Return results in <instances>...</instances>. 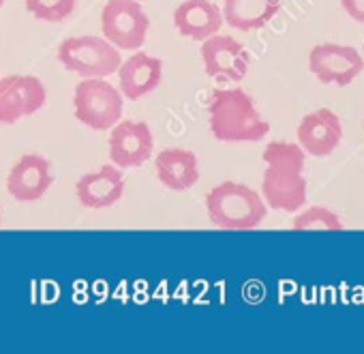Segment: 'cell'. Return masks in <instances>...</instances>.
I'll list each match as a JSON object with an SVG mask.
<instances>
[{"instance_id": "6da1fadb", "label": "cell", "mask_w": 364, "mask_h": 354, "mask_svg": "<svg viewBox=\"0 0 364 354\" xmlns=\"http://www.w3.org/2000/svg\"><path fill=\"white\" fill-rule=\"evenodd\" d=\"M262 159L266 163L262 176V198L268 209L281 213H298L306 204V179L304 163L306 152L298 142L274 140L270 142Z\"/></svg>"}, {"instance_id": "7a4b0ae2", "label": "cell", "mask_w": 364, "mask_h": 354, "mask_svg": "<svg viewBox=\"0 0 364 354\" xmlns=\"http://www.w3.org/2000/svg\"><path fill=\"white\" fill-rule=\"evenodd\" d=\"M208 125L217 142H259L270 133V123L242 88H217L208 103Z\"/></svg>"}, {"instance_id": "3957f363", "label": "cell", "mask_w": 364, "mask_h": 354, "mask_svg": "<svg viewBox=\"0 0 364 354\" xmlns=\"http://www.w3.org/2000/svg\"><path fill=\"white\" fill-rule=\"evenodd\" d=\"M208 219L228 232H249L262 226L268 215V207L259 192L249 185L225 181L206 194Z\"/></svg>"}, {"instance_id": "277c9868", "label": "cell", "mask_w": 364, "mask_h": 354, "mask_svg": "<svg viewBox=\"0 0 364 354\" xmlns=\"http://www.w3.org/2000/svg\"><path fill=\"white\" fill-rule=\"evenodd\" d=\"M124 110L122 93L107 78H82L73 93L75 118L92 131H109Z\"/></svg>"}, {"instance_id": "5b68a950", "label": "cell", "mask_w": 364, "mask_h": 354, "mask_svg": "<svg viewBox=\"0 0 364 354\" xmlns=\"http://www.w3.org/2000/svg\"><path fill=\"white\" fill-rule=\"evenodd\" d=\"M60 65L82 78H109L118 71L122 56L107 39L95 35L69 37L56 52Z\"/></svg>"}, {"instance_id": "8992f818", "label": "cell", "mask_w": 364, "mask_h": 354, "mask_svg": "<svg viewBox=\"0 0 364 354\" xmlns=\"http://www.w3.org/2000/svg\"><path fill=\"white\" fill-rule=\"evenodd\" d=\"M150 18L139 0H107L101 9V35L120 52H137L148 37Z\"/></svg>"}, {"instance_id": "52a82bcc", "label": "cell", "mask_w": 364, "mask_h": 354, "mask_svg": "<svg viewBox=\"0 0 364 354\" xmlns=\"http://www.w3.org/2000/svg\"><path fill=\"white\" fill-rule=\"evenodd\" d=\"M309 71L321 84L347 86L364 71V58L351 46L319 43L309 52Z\"/></svg>"}, {"instance_id": "ba28073f", "label": "cell", "mask_w": 364, "mask_h": 354, "mask_svg": "<svg viewBox=\"0 0 364 354\" xmlns=\"http://www.w3.org/2000/svg\"><path fill=\"white\" fill-rule=\"evenodd\" d=\"M48 101L46 86L35 76H7L0 80V125L37 114Z\"/></svg>"}, {"instance_id": "9c48e42d", "label": "cell", "mask_w": 364, "mask_h": 354, "mask_svg": "<svg viewBox=\"0 0 364 354\" xmlns=\"http://www.w3.org/2000/svg\"><path fill=\"white\" fill-rule=\"evenodd\" d=\"M109 159L120 170L144 165L154 152V137L144 120H118L109 129Z\"/></svg>"}, {"instance_id": "30bf717a", "label": "cell", "mask_w": 364, "mask_h": 354, "mask_svg": "<svg viewBox=\"0 0 364 354\" xmlns=\"http://www.w3.org/2000/svg\"><path fill=\"white\" fill-rule=\"evenodd\" d=\"M200 56L206 73L225 82H242L251 67V56L247 48L234 37L219 33L202 41Z\"/></svg>"}, {"instance_id": "8fae6325", "label": "cell", "mask_w": 364, "mask_h": 354, "mask_svg": "<svg viewBox=\"0 0 364 354\" xmlns=\"http://www.w3.org/2000/svg\"><path fill=\"white\" fill-rule=\"evenodd\" d=\"M54 185L52 163L43 155H22L7 176V192L16 202H37Z\"/></svg>"}, {"instance_id": "7c38bea8", "label": "cell", "mask_w": 364, "mask_h": 354, "mask_svg": "<svg viewBox=\"0 0 364 354\" xmlns=\"http://www.w3.org/2000/svg\"><path fill=\"white\" fill-rule=\"evenodd\" d=\"M296 140L306 155L328 157L338 148V144L343 140L341 118L330 108L313 110L298 123Z\"/></svg>"}, {"instance_id": "4fadbf2b", "label": "cell", "mask_w": 364, "mask_h": 354, "mask_svg": "<svg viewBox=\"0 0 364 354\" xmlns=\"http://www.w3.org/2000/svg\"><path fill=\"white\" fill-rule=\"evenodd\" d=\"M124 187L127 183H124L122 170L112 163V165H103L95 172L84 174L75 183V196L84 209L101 211L120 202L124 196Z\"/></svg>"}, {"instance_id": "5bb4252c", "label": "cell", "mask_w": 364, "mask_h": 354, "mask_svg": "<svg viewBox=\"0 0 364 354\" xmlns=\"http://www.w3.org/2000/svg\"><path fill=\"white\" fill-rule=\"evenodd\" d=\"M116 76H118V90L122 93V97L129 101H137L159 88L163 80V61L137 52L120 63Z\"/></svg>"}, {"instance_id": "9a60e30c", "label": "cell", "mask_w": 364, "mask_h": 354, "mask_svg": "<svg viewBox=\"0 0 364 354\" xmlns=\"http://www.w3.org/2000/svg\"><path fill=\"white\" fill-rule=\"evenodd\" d=\"M154 170L161 185L169 192H189L200 181L198 157L187 148H163L154 157Z\"/></svg>"}, {"instance_id": "2e32d148", "label": "cell", "mask_w": 364, "mask_h": 354, "mask_svg": "<svg viewBox=\"0 0 364 354\" xmlns=\"http://www.w3.org/2000/svg\"><path fill=\"white\" fill-rule=\"evenodd\" d=\"M176 31L193 41L217 35L223 26V14L213 0H185L173 11Z\"/></svg>"}, {"instance_id": "e0dca14e", "label": "cell", "mask_w": 364, "mask_h": 354, "mask_svg": "<svg viewBox=\"0 0 364 354\" xmlns=\"http://www.w3.org/2000/svg\"><path fill=\"white\" fill-rule=\"evenodd\" d=\"M281 11V0H225L221 9L223 22L240 33L268 26Z\"/></svg>"}, {"instance_id": "ac0fdd59", "label": "cell", "mask_w": 364, "mask_h": 354, "mask_svg": "<svg viewBox=\"0 0 364 354\" xmlns=\"http://www.w3.org/2000/svg\"><path fill=\"white\" fill-rule=\"evenodd\" d=\"M294 232H341L343 222L336 213L326 207H309L300 209V213L291 222Z\"/></svg>"}, {"instance_id": "d6986e66", "label": "cell", "mask_w": 364, "mask_h": 354, "mask_svg": "<svg viewBox=\"0 0 364 354\" xmlns=\"http://www.w3.org/2000/svg\"><path fill=\"white\" fill-rule=\"evenodd\" d=\"M24 5L41 22H63L75 11L77 0H24Z\"/></svg>"}, {"instance_id": "ffe728a7", "label": "cell", "mask_w": 364, "mask_h": 354, "mask_svg": "<svg viewBox=\"0 0 364 354\" xmlns=\"http://www.w3.org/2000/svg\"><path fill=\"white\" fill-rule=\"evenodd\" d=\"M341 7L351 20L364 24V0H341Z\"/></svg>"}, {"instance_id": "44dd1931", "label": "cell", "mask_w": 364, "mask_h": 354, "mask_svg": "<svg viewBox=\"0 0 364 354\" xmlns=\"http://www.w3.org/2000/svg\"><path fill=\"white\" fill-rule=\"evenodd\" d=\"M5 5V0H0V7H3Z\"/></svg>"}, {"instance_id": "7402d4cb", "label": "cell", "mask_w": 364, "mask_h": 354, "mask_svg": "<svg viewBox=\"0 0 364 354\" xmlns=\"http://www.w3.org/2000/svg\"><path fill=\"white\" fill-rule=\"evenodd\" d=\"M362 58H364V46H362Z\"/></svg>"}, {"instance_id": "603a6c76", "label": "cell", "mask_w": 364, "mask_h": 354, "mask_svg": "<svg viewBox=\"0 0 364 354\" xmlns=\"http://www.w3.org/2000/svg\"><path fill=\"white\" fill-rule=\"evenodd\" d=\"M139 3H141V0H139Z\"/></svg>"}]
</instances>
